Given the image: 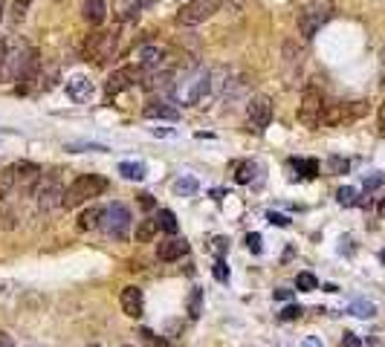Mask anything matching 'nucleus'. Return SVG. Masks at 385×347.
Listing matches in <instances>:
<instances>
[{
  "mask_svg": "<svg viewBox=\"0 0 385 347\" xmlns=\"http://www.w3.org/2000/svg\"><path fill=\"white\" fill-rule=\"evenodd\" d=\"M208 90H212V78H208V70L197 67L191 70L188 75H183L177 84H174V98H177L180 105H197L203 102V98L208 96Z\"/></svg>",
  "mask_w": 385,
  "mask_h": 347,
  "instance_id": "nucleus-1",
  "label": "nucleus"
},
{
  "mask_svg": "<svg viewBox=\"0 0 385 347\" xmlns=\"http://www.w3.org/2000/svg\"><path fill=\"white\" fill-rule=\"evenodd\" d=\"M333 0H307V3L301 6L298 12V32H301V38H313L319 29H322L330 18H333Z\"/></svg>",
  "mask_w": 385,
  "mask_h": 347,
  "instance_id": "nucleus-2",
  "label": "nucleus"
},
{
  "mask_svg": "<svg viewBox=\"0 0 385 347\" xmlns=\"http://www.w3.org/2000/svg\"><path fill=\"white\" fill-rule=\"evenodd\" d=\"M105 188H107V179L99 177V174H82V177H75L73 186L64 191V206H61V208H75V206H82V203L93 200V197L105 194Z\"/></svg>",
  "mask_w": 385,
  "mask_h": 347,
  "instance_id": "nucleus-3",
  "label": "nucleus"
},
{
  "mask_svg": "<svg viewBox=\"0 0 385 347\" xmlns=\"http://www.w3.org/2000/svg\"><path fill=\"white\" fill-rule=\"evenodd\" d=\"M119 49V35L116 32H90L84 41V58L93 64H107Z\"/></svg>",
  "mask_w": 385,
  "mask_h": 347,
  "instance_id": "nucleus-4",
  "label": "nucleus"
},
{
  "mask_svg": "<svg viewBox=\"0 0 385 347\" xmlns=\"http://www.w3.org/2000/svg\"><path fill=\"white\" fill-rule=\"evenodd\" d=\"M99 229L105 231L107 238H114V240H125V238H127V229H131V211H127V206H122V203L107 206V208L102 211Z\"/></svg>",
  "mask_w": 385,
  "mask_h": 347,
  "instance_id": "nucleus-5",
  "label": "nucleus"
},
{
  "mask_svg": "<svg viewBox=\"0 0 385 347\" xmlns=\"http://www.w3.org/2000/svg\"><path fill=\"white\" fill-rule=\"evenodd\" d=\"M322 116H325V98H322V90L319 87H304L301 93V105H298V119L301 125L307 127H316L322 125Z\"/></svg>",
  "mask_w": 385,
  "mask_h": 347,
  "instance_id": "nucleus-6",
  "label": "nucleus"
},
{
  "mask_svg": "<svg viewBox=\"0 0 385 347\" xmlns=\"http://www.w3.org/2000/svg\"><path fill=\"white\" fill-rule=\"evenodd\" d=\"M217 9H220V0H188L174 21H177V26H197L206 24Z\"/></svg>",
  "mask_w": 385,
  "mask_h": 347,
  "instance_id": "nucleus-7",
  "label": "nucleus"
},
{
  "mask_svg": "<svg viewBox=\"0 0 385 347\" xmlns=\"http://www.w3.org/2000/svg\"><path fill=\"white\" fill-rule=\"evenodd\" d=\"M247 122H249V130H255V134H261V130L269 127V122H272V98L269 96H255L247 105Z\"/></svg>",
  "mask_w": 385,
  "mask_h": 347,
  "instance_id": "nucleus-8",
  "label": "nucleus"
},
{
  "mask_svg": "<svg viewBox=\"0 0 385 347\" xmlns=\"http://www.w3.org/2000/svg\"><path fill=\"white\" fill-rule=\"evenodd\" d=\"M139 78H142V70L139 67H119V70L110 73V78L105 81V96L114 98V96H119L125 90H131Z\"/></svg>",
  "mask_w": 385,
  "mask_h": 347,
  "instance_id": "nucleus-9",
  "label": "nucleus"
},
{
  "mask_svg": "<svg viewBox=\"0 0 385 347\" xmlns=\"http://www.w3.org/2000/svg\"><path fill=\"white\" fill-rule=\"evenodd\" d=\"M165 55H168V49L165 46H159V44H145V46H139L136 49V67L142 70V73H151V70H159V64L165 61Z\"/></svg>",
  "mask_w": 385,
  "mask_h": 347,
  "instance_id": "nucleus-10",
  "label": "nucleus"
},
{
  "mask_svg": "<svg viewBox=\"0 0 385 347\" xmlns=\"http://www.w3.org/2000/svg\"><path fill=\"white\" fill-rule=\"evenodd\" d=\"M15 174H18V186H15V188H21L24 194H32L44 171H41V165H35V162H15Z\"/></svg>",
  "mask_w": 385,
  "mask_h": 347,
  "instance_id": "nucleus-11",
  "label": "nucleus"
},
{
  "mask_svg": "<svg viewBox=\"0 0 385 347\" xmlns=\"http://www.w3.org/2000/svg\"><path fill=\"white\" fill-rule=\"evenodd\" d=\"M119 301H122L125 316H131V319H139L142 312H145V295H142L139 287H125Z\"/></svg>",
  "mask_w": 385,
  "mask_h": 347,
  "instance_id": "nucleus-12",
  "label": "nucleus"
},
{
  "mask_svg": "<svg viewBox=\"0 0 385 347\" xmlns=\"http://www.w3.org/2000/svg\"><path fill=\"white\" fill-rule=\"evenodd\" d=\"M67 96L73 98V102H90V96H93L90 78H84V75H73V78L67 81Z\"/></svg>",
  "mask_w": 385,
  "mask_h": 347,
  "instance_id": "nucleus-13",
  "label": "nucleus"
},
{
  "mask_svg": "<svg viewBox=\"0 0 385 347\" xmlns=\"http://www.w3.org/2000/svg\"><path fill=\"white\" fill-rule=\"evenodd\" d=\"M186 252H188V243L180 240V238H171V240H165V243H159L156 258H159V260H180Z\"/></svg>",
  "mask_w": 385,
  "mask_h": 347,
  "instance_id": "nucleus-14",
  "label": "nucleus"
},
{
  "mask_svg": "<svg viewBox=\"0 0 385 347\" xmlns=\"http://www.w3.org/2000/svg\"><path fill=\"white\" fill-rule=\"evenodd\" d=\"M82 12H84V21L90 26H102L105 18H107V3H105V0H84Z\"/></svg>",
  "mask_w": 385,
  "mask_h": 347,
  "instance_id": "nucleus-15",
  "label": "nucleus"
},
{
  "mask_svg": "<svg viewBox=\"0 0 385 347\" xmlns=\"http://www.w3.org/2000/svg\"><path fill=\"white\" fill-rule=\"evenodd\" d=\"M145 119H168V122H177L180 119V110L165 105V102H151L145 107Z\"/></svg>",
  "mask_w": 385,
  "mask_h": 347,
  "instance_id": "nucleus-16",
  "label": "nucleus"
},
{
  "mask_svg": "<svg viewBox=\"0 0 385 347\" xmlns=\"http://www.w3.org/2000/svg\"><path fill=\"white\" fill-rule=\"evenodd\" d=\"M156 231H159V220L154 217H145V220H139L136 223V243H148L156 238Z\"/></svg>",
  "mask_w": 385,
  "mask_h": 347,
  "instance_id": "nucleus-17",
  "label": "nucleus"
},
{
  "mask_svg": "<svg viewBox=\"0 0 385 347\" xmlns=\"http://www.w3.org/2000/svg\"><path fill=\"white\" fill-rule=\"evenodd\" d=\"M102 211H105V208H99V206L84 208V211H82V217H78V229H82V231H87V229H99Z\"/></svg>",
  "mask_w": 385,
  "mask_h": 347,
  "instance_id": "nucleus-18",
  "label": "nucleus"
},
{
  "mask_svg": "<svg viewBox=\"0 0 385 347\" xmlns=\"http://www.w3.org/2000/svg\"><path fill=\"white\" fill-rule=\"evenodd\" d=\"M15 186H18V174H15V165H9L0 171V200H6Z\"/></svg>",
  "mask_w": 385,
  "mask_h": 347,
  "instance_id": "nucleus-19",
  "label": "nucleus"
},
{
  "mask_svg": "<svg viewBox=\"0 0 385 347\" xmlns=\"http://www.w3.org/2000/svg\"><path fill=\"white\" fill-rule=\"evenodd\" d=\"M119 174L125 179H145V165L142 162H119Z\"/></svg>",
  "mask_w": 385,
  "mask_h": 347,
  "instance_id": "nucleus-20",
  "label": "nucleus"
},
{
  "mask_svg": "<svg viewBox=\"0 0 385 347\" xmlns=\"http://www.w3.org/2000/svg\"><path fill=\"white\" fill-rule=\"evenodd\" d=\"M159 229L165 231V235H177V217H174V211L171 208H163L159 211Z\"/></svg>",
  "mask_w": 385,
  "mask_h": 347,
  "instance_id": "nucleus-21",
  "label": "nucleus"
},
{
  "mask_svg": "<svg viewBox=\"0 0 385 347\" xmlns=\"http://www.w3.org/2000/svg\"><path fill=\"white\" fill-rule=\"evenodd\" d=\"M348 312H350V316H357V319H371L377 310H374L371 301H354V304L348 307Z\"/></svg>",
  "mask_w": 385,
  "mask_h": 347,
  "instance_id": "nucleus-22",
  "label": "nucleus"
},
{
  "mask_svg": "<svg viewBox=\"0 0 385 347\" xmlns=\"http://www.w3.org/2000/svg\"><path fill=\"white\" fill-rule=\"evenodd\" d=\"M200 312H203V290H191V295H188V316L197 319Z\"/></svg>",
  "mask_w": 385,
  "mask_h": 347,
  "instance_id": "nucleus-23",
  "label": "nucleus"
},
{
  "mask_svg": "<svg viewBox=\"0 0 385 347\" xmlns=\"http://www.w3.org/2000/svg\"><path fill=\"white\" fill-rule=\"evenodd\" d=\"M296 287L304 290V292H313V290H319V281H316V275H310V272H298V275H296Z\"/></svg>",
  "mask_w": 385,
  "mask_h": 347,
  "instance_id": "nucleus-24",
  "label": "nucleus"
},
{
  "mask_svg": "<svg viewBox=\"0 0 385 347\" xmlns=\"http://www.w3.org/2000/svg\"><path fill=\"white\" fill-rule=\"evenodd\" d=\"M293 165L298 168V174H301V177H307V179L319 174V162H316V159H296Z\"/></svg>",
  "mask_w": 385,
  "mask_h": 347,
  "instance_id": "nucleus-25",
  "label": "nucleus"
},
{
  "mask_svg": "<svg viewBox=\"0 0 385 347\" xmlns=\"http://www.w3.org/2000/svg\"><path fill=\"white\" fill-rule=\"evenodd\" d=\"M29 6H32V0H15V3H12V24H21L26 18Z\"/></svg>",
  "mask_w": 385,
  "mask_h": 347,
  "instance_id": "nucleus-26",
  "label": "nucleus"
},
{
  "mask_svg": "<svg viewBox=\"0 0 385 347\" xmlns=\"http://www.w3.org/2000/svg\"><path fill=\"white\" fill-rule=\"evenodd\" d=\"M252 177H255V165H252V162H240V165H238V177H235L238 183L247 186V183H252Z\"/></svg>",
  "mask_w": 385,
  "mask_h": 347,
  "instance_id": "nucleus-27",
  "label": "nucleus"
},
{
  "mask_svg": "<svg viewBox=\"0 0 385 347\" xmlns=\"http://www.w3.org/2000/svg\"><path fill=\"white\" fill-rule=\"evenodd\" d=\"M174 191H177V194H186V197H191V194L197 191V183H195V179H191V177H183V179H177V183H174Z\"/></svg>",
  "mask_w": 385,
  "mask_h": 347,
  "instance_id": "nucleus-28",
  "label": "nucleus"
},
{
  "mask_svg": "<svg viewBox=\"0 0 385 347\" xmlns=\"http://www.w3.org/2000/svg\"><path fill=\"white\" fill-rule=\"evenodd\" d=\"M212 272H215V278L220 281V284H226V281H229V267H226V260H223V258H217V260H215Z\"/></svg>",
  "mask_w": 385,
  "mask_h": 347,
  "instance_id": "nucleus-29",
  "label": "nucleus"
},
{
  "mask_svg": "<svg viewBox=\"0 0 385 347\" xmlns=\"http://www.w3.org/2000/svg\"><path fill=\"white\" fill-rule=\"evenodd\" d=\"M301 307L298 304H290V307H284L281 310V321H296V319H301Z\"/></svg>",
  "mask_w": 385,
  "mask_h": 347,
  "instance_id": "nucleus-30",
  "label": "nucleus"
},
{
  "mask_svg": "<svg viewBox=\"0 0 385 347\" xmlns=\"http://www.w3.org/2000/svg\"><path fill=\"white\" fill-rule=\"evenodd\" d=\"M247 249H249L252 255H261V235H258V231L247 235Z\"/></svg>",
  "mask_w": 385,
  "mask_h": 347,
  "instance_id": "nucleus-31",
  "label": "nucleus"
},
{
  "mask_svg": "<svg viewBox=\"0 0 385 347\" xmlns=\"http://www.w3.org/2000/svg\"><path fill=\"white\" fill-rule=\"evenodd\" d=\"M336 197H339L342 206H354L357 203V191L354 188H339V194H336Z\"/></svg>",
  "mask_w": 385,
  "mask_h": 347,
  "instance_id": "nucleus-32",
  "label": "nucleus"
},
{
  "mask_svg": "<svg viewBox=\"0 0 385 347\" xmlns=\"http://www.w3.org/2000/svg\"><path fill=\"white\" fill-rule=\"evenodd\" d=\"M267 220H269L272 226H290V217H284V214H278V211H269Z\"/></svg>",
  "mask_w": 385,
  "mask_h": 347,
  "instance_id": "nucleus-33",
  "label": "nucleus"
},
{
  "mask_svg": "<svg viewBox=\"0 0 385 347\" xmlns=\"http://www.w3.org/2000/svg\"><path fill=\"white\" fill-rule=\"evenodd\" d=\"M377 186H382V174H374V177L365 179V191H371V188H377Z\"/></svg>",
  "mask_w": 385,
  "mask_h": 347,
  "instance_id": "nucleus-34",
  "label": "nucleus"
},
{
  "mask_svg": "<svg viewBox=\"0 0 385 347\" xmlns=\"http://www.w3.org/2000/svg\"><path fill=\"white\" fill-rule=\"evenodd\" d=\"M342 347H362V341H359L354 333H345V339H342Z\"/></svg>",
  "mask_w": 385,
  "mask_h": 347,
  "instance_id": "nucleus-35",
  "label": "nucleus"
},
{
  "mask_svg": "<svg viewBox=\"0 0 385 347\" xmlns=\"http://www.w3.org/2000/svg\"><path fill=\"white\" fill-rule=\"evenodd\" d=\"M377 127H379V136H385V102L379 105V116H377Z\"/></svg>",
  "mask_w": 385,
  "mask_h": 347,
  "instance_id": "nucleus-36",
  "label": "nucleus"
},
{
  "mask_svg": "<svg viewBox=\"0 0 385 347\" xmlns=\"http://www.w3.org/2000/svg\"><path fill=\"white\" fill-rule=\"evenodd\" d=\"M139 206L148 211V208H154L156 203H154V197H151V194H139Z\"/></svg>",
  "mask_w": 385,
  "mask_h": 347,
  "instance_id": "nucleus-37",
  "label": "nucleus"
},
{
  "mask_svg": "<svg viewBox=\"0 0 385 347\" xmlns=\"http://www.w3.org/2000/svg\"><path fill=\"white\" fill-rule=\"evenodd\" d=\"M330 168L333 171H348V162L345 159H330Z\"/></svg>",
  "mask_w": 385,
  "mask_h": 347,
  "instance_id": "nucleus-38",
  "label": "nucleus"
},
{
  "mask_svg": "<svg viewBox=\"0 0 385 347\" xmlns=\"http://www.w3.org/2000/svg\"><path fill=\"white\" fill-rule=\"evenodd\" d=\"M0 347H15L12 336H9V333H3V330H0Z\"/></svg>",
  "mask_w": 385,
  "mask_h": 347,
  "instance_id": "nucleus-39",
  "label": "nucleus"
},
{
  "mask_svg": "<svg viewBox=\"0 0 385 347\" xmlns=\"http://www.w3.org/2000/svg\"><path fill=\"white\" fill-rule=\"evenodd\" d=\"M226 246H229V243H226V238H217V240H215V249H217L220 255L226 252Z\"/></svg>",
  "mask_w": 385,
  "mask_h": 347,
  "instance_id": "nucleus-40",
  "label": "nucleus"
},
{
  "mask_svg": "<svg viewBox=\"0 0 385 347\" xmlns=\"http://www.w3.org/2000/svg\"><path fill=\"white\" fill-rule=\"evenodd\" d=\"M290 295H293L290 290H276V299H278V301H287V299H290Z\"/></svg>",
  "mask_w": 385,
  "mask_h": 347,
  "instance_id": "nucleus-41",
  "label": "nucleus"
},
{
  "mask_svg": "<svg viewBox=\"0 0 385 347\" xmlns=\"http://www.w3.org/2000/svg\"><path fill=\"white\" fill-rule=\"evenodd\" d=\"M3 55H6V41H0V70H3Z\"/></svg>",
  "mask_w": 385,
  "mask_h": 347,
  "instance_id": "nucleus-42",
  "label": "nucleus"
},
{
  "mask_svg": "<svg viewBox=\"0 0 385 347\" xmlns=\"http://www.w3.org/2000/svg\"><path fill=\"white\" fill-rule=\"evenodd\" d=\"M304 347H322V341H319V339H304Z\"/></svg>",
  "mask_w": 385,
  "mask_h": 347,
  "instance_id": "nucleus-43",
  "label": "nucleus"
},
{
  "mask_svg": "<svg viewBox=\"0 0 385 347\" xmlns=\"http://www.w3.org/2000/svg\"><path fill=\"white\" fill-rule=\"evenodd\" d=\"M377 211H379V217L385 220V197H382V200H379V206H377Z\"/></svg>",
  "mask_w": 385,
  "mask_h": 347,
  "instance_id": "nucleus-44",
  "label": "nucleus"
},
{
  "mask_svg": "<svg viewBox=\"0 0 385 347\" xmlns=\"http://www.w3.org/2000/svg\"><path fill=\"white\" fill-rule=\"evenodd\" d=\"M382 84H385V46H382Z\"/></svg>",
  "mask_w": 385,
  "mask_h": 347,
  "instance_id": "nucleus-45",
  "label": "nucleus"
},
{
  "mask_svg": "<svg viewBox=\"0 0 385 347\" xmlns=\"http://www.w3.org/2000/svg\"><path fill=\"white\" fill-rule=\"evenodd\" d=\"M3 12H6V9H3V0H0V21H3Z\"/></svg>",
  "mask_w": 385,
  "mask_h": 347,
  "instance_id": "nucleus-46",
  "label": "nucleus"
},
{
  "mask_svg": "<svg viewBox=\"0 0 385 347\" xmlns=\"http://www.w3.org/2000/svg\"><path fill=\"white\" fill-rule=\"evenodd\" d=\"M379 258H382V263H385V249H382V252H379Z\"/></svg>",
  "mask_w": 385,
  "mask_h": 347,
  "instance_id": "nucleus-47",
  "label": "nucleus"
},
{
  "mask_svg": "<svg viewBox=\"0 0 385 347\" xmlns=\"http://www.w3.org/2000/svg\"><path fill=\"white\" fill-rule=\"evenodd\" d=\"M90 347H99V344H90Z\"/></svg>",
  "mask_w": 385,
  "mask_h": 347,
  "instance_id": "nucleus-48",
  "label": "nucleus"
},
{
  "mask_svg": "<svg viewBox=\"0 0 385 347\" xmlns=\"http://www.w3.org/2000/svg\"><path fill=\"white\" fill-rule=\"evenodd\" d=\"M127 347H134V344H127Z\"/></svg>",
  "mask_w": 385,
  "mask_h": 347,
  "instance_id": "nucleus-49",
  "label": "nucleus"
}]
</instances>
